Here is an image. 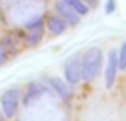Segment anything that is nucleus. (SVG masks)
I'll return each instance as SVG.
<instances>
[{
  "label": "nucleus",
  "instance_id": "obj_5",
  "mask_svg": "<svg viewBox=\"0 0 126 121\" xmlns=\"http://www.w3.org/2000/svg\"><path fill=\"white\" fill-rule=\"evenodd\" d=\"M117 52H109L107 57V68H105V85L110 86L116 80V71H117Z\"/></svg>",
  "mask_w": 126,
  "mask_h": 121
},
{
  "label": "nucleus",
  "instance_id": "obj_13",
  "mask_svg": "<svg viewBox=\"0 0 126 121\" xmlns=\"http://www.w3.org/2000/svg\"><path fill=\"white\" fill-rule=\"evenodd\" d=\"M114 9H116V2H114V0H107V4H105V12L110 14V12H114Z\"/></svg>",
  "mask_w": 126,
  "mask_h": 121
},
{
  "label": "nucleus",
  "instance_id": "obj_1",
  "mask_svg": "<svg viewBox=\"0 0 126 121\" xmlns=\"http://www.w3.org/2000/svg\"><path fill=\"white\" fill-rule=\"evenodd\" d=\"M100 66H102V52H100V49L88 50L85 54L83 61H81V76L86 81H92L98 74Z\"/></svg>",
  "mask_w": 126,
  "mask_h": 121
},
{
  "label": "nucleus",
  "instance_id": "obj_12",
  "mask_svg": "<svg viewBox=\"0 0 126 121\" xmlns=\"http://www.w3.org/2000/svg\"><path fill=\"white\" fill-rule=\"evenodd\" d=\"M42 24H43L42 17H36V19H33V21H28V23H26V28H28V30H33V28L42 26Z\"/></svg>",
  "mask_w": 126,
  "mask_h": 121
},
{
  "label": "nucleus",
  "instance_id": "obj_11",
  "mask_svg": "<svg viewBox=\"0 0 126 121\" xmlns=\"http://www.w3.org/2000/svg\"><path fill=\"white\" fill-rule=\"evenodd\" d=\"M28 38H30V40H28V42H30V45H36V43L42 40V26H38V28H33Z\"/></svg>",
  "mask_w": 126,
  "mask_h": 121
},
{
  "label": "nucleus",
  "instance_id": "obj_14",
  "mask_svg": "<svg viewBox=\"0 0 126 121\" xmlns=\"http://www.w3.org/2000/svg\"><path fill=\"white\" fill-rule=\"evenodd\" d=\"M5 62V52H4V49L0 47V66H2Z\"/></svg>",
  "mask_w": 126,
  "mask_h": 121
},
{
  "label": "nucleus",
  "instance_id": "obj_2",
  "mask_svg": "<svg viewBox=\"0 0 126 121\" xmlns=\"http://www.w3.org/2000/svg\"><path fill=\"white\" fill-rule=\"evenodd\" d=\"M2 107H4V114L7 118H14L17 105H19V90H7L2 95Z\"/></svg>",
  "mask_w": 126,
  "mask_h": 121
},
{
  "label": "nucleus",
  "instance_id": "obj_3",
  "mask_svg": "<svg viewBox=\"0 0 126 121\" xmlns=\"http://www.w3.org/2000/svg\"><path fill=\"white\" fill-rule=\"evenodd\" d=\"M55 9H57V12L61 14V17L66 23H69V24H78L79 23V14L71 5H67L64 0H59V2L55 4Z\"/></svg>",
  "mask_w": 126,
  "mask_h": 121
},
{
  "label": "nucleus",
  "instance_id": "obj_8",
  "mask_svg": "<svg viewBox=\"0 0 126 121\" xmlns=\"http://www.w3.org/2000/svg\"><path fill=\"white\" fill-rule=\"evenodd\" d=\"M64 2L67 4V5H71L79 16H85V14H88V5L83 2V0H64Z\"/></svg>",
  "mask_w": 126,
  "mask_h": 121
},
{
  "label": "nucleus",
  "instance_id": "obj_7",
  "mask_svg": "<svg viewBox=\"0 0 126 121\" xmlns=\"http://www.w3.org/2000/svg\"><path fill=\"white\" fill-rule=\"evenodd\" d=\"M50 85H52V88L55 90V93L61 95L62 99H67V97H69V90H67V86H66V83H64L62 80H59V78H50Z\"/></svg>",
  "mask_w": 126,
  "mask_h": 121
},
{
  "label": "nucleus",
  "instance_id": "obj_4",
  "mask_svg": "<svg viewBox=\"0 0 126 121\" xmlns=\"http://www.w3.org/2000/svg\"><path fill=\"white\" fill-rule=\"evenodd\" d=\"M66 80L69 83H78L81 80V61L78 57L71 59L67 64H66Z\"/></svg>",
  "mask_w": 126,
  "mask_h": 121
},
{
  "label": "nucleus",
  "instance_id": "obj_9",
  "mask_svg": "<svg viewBox=\"0 0 126 121\" xmlns=\"http://www.w3.org/2000/svg\"><path fill=\"white\" fill-rule=\"evenodd\" d=\"M42 90H43V88H42V85H40V83H33V85L30 86L28 93H26V99H24V102H26V104L33 102V100H35V99H36V97L42 93Z\"/></svg>",
  "mask_w": 126,
  "mask_h": 121
},
{
  "label": "nucleus",
  "instance_id": "obj_6",
  "mask_svg": "<svg viewBox=\"0 0 126 121\" xmlns=\"http://www.w3.org/2000/svg\"><path fill=\"white\" fill-rule=\"evenodd\" d=\"M66 21L62 19V17H55V16H52V17H48V21H47V28L50 30V33H54V35H61V33H64L66 31Z\"/></svg>",
  "mask_w": 126,
  "mask_h": 121
},
{
  "label": "nucleus",
  "instance_id": "obj_10",
  "mask_svg": "<svg viewBox=\"0 0 126 121\" xmlns=\"http://www.w3.org/2000/svg\"><path fill=\"white\" fill-rule=\"evenodd\" d=\"M117 68L126 69V42L121 45V50L117 52Z\"/></svg>",
  "mask_w": 126,
  "mask_h": 121
}]
</instances>
